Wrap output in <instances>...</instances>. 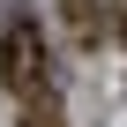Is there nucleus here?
Masks as SVG:
<instances>
[{"mask_svg": "<svg viewBox=\"0 0 127 127\" xmlns=\"http://www.w3.org/2000/svg\"><path fill=\"white\" fill-rule=\"evenodd\" d=\"M112 37L127 45V0H112Z\"/></svg>", "mask_w": 127, "mask_h": 127, "instance_id": "nucleus-3", "label": "nucleus"}, {"mask_svg": "<svg viewBox=\"0 0 127 127\" xmlns=\"http://www.w3.org/2000/svg\"><path fill=\"white\" fill-rule=\"evenodd\" d=\"M45 75H52V52H45V30L37 15H8V30H0V82H8V97H45Z\"/></svg>", "mask_w": 127, "mask_h": 127, "instance_id": "nucleus-1", "label": "nucleus"}, {"mask_svg": "<svg viewBox=\"0 0 127 127\" xmlns=\"http://www.w3.org/2000/svg\"><path fill=\"white\" fill-rule=\"evenodd\" d=\"M23 127H60V97H52V90L30 97V105H23Z\"/></svg>", "mask_w": 127, "mask_h": 127, "instance_id": "nucleus-2", "label": "nucleus"}]
</instances>
